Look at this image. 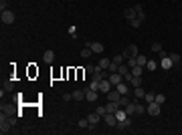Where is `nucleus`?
<instances>
[{
    "mask_svg": "<svg viewBox=\"0 0 182 135\" xmlns=\"http://www.w3.org/2000/svg\"><path fill=\"white\" fill-rule=\"evenodd\" d=\"M16 123V117H10V115H6V113H2L0 115V133H8L10 131V127Z\"/></svg>",
    "mask_w": 182,
    "mask_h": 135,
    "instance_id": "f257e3e1",
    "label": "nucleus"
},
{
    "mask_svg": "<svg viewBox=\"0 0 182 135\" xmlns=\"http://www.w3.org/2000/svg\"><path fill=\"white\" fill-rule=\"evenodd\" d=\"M138 54H140V52H138V46H136V45H130L128 48H126V50H124V56H126V61H130V59H136Z\"/></svg>",
    "mask_w": 182,
    "mask_h": 135,
    "instance_id": "f03ea898",
    "label": "nucleus"
},
{
    "mask_svg": "<svg viewBox=\"0 0 182 135\" xmlns=\"http://www.w3.org/2000/svg\"><path fill=\"white\" fill-rule=\"evenodd\" d=\"M0 18H2V22H4V24H12L16 16H14V12H12V10H2V16H0Z\"/></svg>",
    "mask_w": 182,
    "mask_h": 135,
    "instance_id": "7ed1b4c3",
    "label": "nucleus"
},
{
    "mask_svg": "<svg viewBox=\"0 0 182 135\" xmlns=\"http://www.w3.org/2000/svg\"><path fill=\"white\" fill-rule=\"evenodd\" d=\"M160 107H162L160 103H156V101H152V103H148V107H146V111H148L150 115H154V117H156V115H160Z\"/></svg>",
    "mask_w": 182,
    "mask_h": 135,
    "instance_id": "20e7f679",
    "label": "nucleus"
},
{
    "mask_svg": "<svg viewBox=\"0 0 182 135\" xmlns=\"http://www.w3.org/2000/svg\"><path fill=\"white\" fill-rule=\"evenodd\" d=\"M160 67H162L164 71H170V69L174 67V63H172L170 54H164V56H162V61H160Z\"/></svg>",
    "mask_w": 182,
    "mask_h": 135,
    "instance_id": "39448f33",
    "label": "nucleus"
},
{
    "mask_svg": "<svg viewBox=\"0 0 182 135\" xmlns=\"http://www.w3.org/2000/svg\"><path fill=\"white\" fill-rule=\"evenodd\" d=\"M103 121H105L109 127L117 125V117H115V113H105V115H103Z\"/></svg>",
    "mask_w": 182,
    "mask_h": 135,
    "instance_id": "423d86ee",
    "label": "nucleus"
},
{
    "mask_svg": "<svg viewBox=\"0 0 182 135\" xmlns=\"http://www.w3.org/2000/svg\"><path fill=\"white\" fill-rule=\"evenodd\" d=\"M111 87H113V85H111V81H109V79H103V81H101V85H99V93H105V95H107V93L111 91Z\"/></svg>",
    "mask_w": 182,
    "mask_h": 135,
    "instance_id": "0eeeda50",
    "label": "nucleus"
},
{
    "mask_svg": "<svg viewBox=\"0 0 182 135\" xmlns=\"http://www.w3.org/2000/svg\"><path fill=\"white\" fill-rule=\"evenodd\" d=\"M109 81H111L113 87H117V85L124 81V75H119V73H111V75H109Z\"/></svg>",
    "mask_w": 182,
    "mask_h": 135,
    "instance_id": "6e6552de",
    "label": "nucleus"
},
{
    "mask_svg": "<svg viewBox=\"0 0 182 135\" xmlns=\"http://www.w3.org/2000/svg\"><path fill=\"white\" fill-rule=\"evenodd\" d=\"M87 119H89V123H91V127H89V129H93V127L97 125V121L101 119V115H99V113L95 111V113H89V115H87Z\"/></svg>",
    "mask_w": 182,
    "mask_h": 135,
    "instance_id": "1a4fd4ad",
    "label": "nucleus"
},
{
    "mask_svg": "<svg viewBox=\"0 0 182 135\" xmlns=\"http://www.w3.org/2000/svg\"><path fill=\"white\" fill-rule=\"evenodd\" d=\"M119 97H122V93H119L117 89L107 93V101H117V103H119Z\"/></svg>",
    "mask_w": 182,
    "mask_h": 135,
    "instance_id": "9d476101",
    "label": "nucleus"
},
{
    "mask_svg": "<svg viewBox=\"0 0 182 135\" xmlns=\"http://www.w3.org/2000/svg\"><path fill=\"white\" fill-rule=\"evenodd\" d=\"M115 89L119 91L122 95H128V91H130V83H126V81H122V83H119V85H117Z\"/></svg>",
    "mask_w": 182,
    "mask_h": 135,
    "instance_id": "9b49d317",
    "label": "nucleus"
},
{
    "mask_svg": "<svg viewBox=\"0 0 182 135\" xmlns=\"http://www.w3.org/2000/svg\"><path fill=\"white\" fill-rule=\"evenodd\" d=\"M43 61H45V63H53V61H55V52H53V50H45V52H43Z\"/></svg>",
    "mask_w": 182,
    "mask_h": 135,
    "instance_id": "f8f14e48",
    "label": "nucleus"
},
{
    "mask_svg": "<svg viewBox=\"0 0 182 135\" xmlns=\"http://www.w3.org/2000/svg\"><path fill=\"white\" fill-rule=\"evenodd\" d=\"M124 14H126V18H128V20H134V18H136V8H134V6H130V8H126V12H124Z\"/></svg>",
    "mask_w": 182,
    "mask_h": 135,
    "instance_id": "ddd939ff",
    "label": "nucleus"
},
{
    "mask_svg": "<svg viewBox=\"0 0 182 135\" xmlns=\"http://www.w3.org/2000/svg\"><path fill=\"white\" fill-rule=\"evenodd\" d=\"M71 95H73V99H75V101H83V99H85V91H81V89L73 91Z\"/></svg>",
    "mask_w": 182,
    "mask_h": 135,
    "instance_id": "4468645a",
    "label": "nucleus"
},
{
    "mask_svg": "<svg viewBox=\"0 0 182 135\" xmlns=\"http://www.w3.org/2000/svg\"><path fill=\"white\" fill-rule=\"evenodd\" d=\"M130 71H132V75H134V77H142V73H144V67H140V65H134Z\"/></svg>",
    "mask_w": 182,
    "mask_h": 135,
    "instance_id": "2eb2a0df",
    "label": "nucleus"
},
{
    "mask_svg": "<svg viewBox=\"0 0 182 135\" xmlns=\"http://www.w3.org/2000/svg\"><path fill=\"white\" fill-rule=\"evenodd\" d=\"M130 125H132V119H130V117H126L124 121H117V127H119V129H128Z\"/></svg>",
    "mask_w": 182,
    "mask_h": 135,
    "instance_id": "dca6fc26",
    "label": "nucleus"
},
{
    "mask_svg": "<svg viewBox=\"0 0 182 135\" xmlns=\"http://www.w3.org/2000/svg\"><path fill=\"white\" fill-rule=\"evenodd\" d=\"M91 50H93V52H99V54H101V52H103L105 48H103V45H101V43H91Z\"/></svg>",
    "mask_w": 182,
    "mask_h": 135,
    "instance_id": "f3484780",
    "label": "nucleus"
},
{
    "mask_svg": "<svg viewBox=\"0 0 182 135\" xmlns=\"http://www.w3.org/2000/svg\"><path fill=\"white\" fill-rule=\"evenodd\" d=\"M144 95H146V91L142 89V87H136V89H134V99H144Z\"/></svg>",
    "mask_w": 182,
    "mask_h": 135,
    "instance_id": "a211bd4d",
    "label": "nucleus"
},
{
    "mask_svg": "<svg viewBox=\"0 0 182 135\" xmlns=\"http://www.w3.org/2000/svg\"><path fill=\"white\" fill-rule=\"evenodd\" d=\"M146 63H148V59H146L144 54H138V56H136V65H140V67H146Z\"/></svg>",
    "mask_w": 182,
    "mask_h": 135,
    "instance_id": "6ab92c4d",
    "label": "nucleus"
},
{
    "mask_svg": "<svg viewBox=\"0 0 182 135\" xmlns=\"http://www.w3.org/2000/svg\"><path fill=\"white\" fill-rule=\"evenodd\" d=\"M91 54H93V50H91V46H85V48H81V56H83V59H89Z\"/></svg>",
    "mask_w": 182,
    "mask_h": 135,
    "instance_id": "aec40b11",
    "label": "nucleus"
},
{
    "mask_svg": "<svg viewBox=\"0 0 182 135\" xmlns=\"http://www.w3.org/2000/svg\"><path fill=\"white\" fill-rule=\"evenodd\" d=\"M146 69H148V71H156V69H158V63H156V61H152V59H150V61H148V63H146Z\"/></svg>",
    "mask_w": 182,
    "mask_h": 135,
    "instance_id": "412c9836",
    "label": "nucleus"
},
{
    "mask_svg": "<svg viewBox=\"0 0 182 135\" xmlns=\"http://www.w3.org/2000/svg\"><path fill=\"white\" fill-rule=\"evenodd\" d=\"M130 69H132L130 65H119V69H117V73H119V75H128V73H130Z\"/></svg>",
    "mask_w": 182,
    "mask_h": 135,
    "instance_id": "4be33fe9",
    "label": "nucleus"
},
{
    "mask_svg": "<svg viewBox=\"0 0 182 135\" xmlns=\"http://www.w3.org/2000/svg\"><path fill=\"white\" fill-rule=\"evenodd\" d=\"M130 103H132V101H130V99H128L126 95H122V97H119V107H124V109H126V107H128Z\"/></svg>",
    "mask_w": 182,
    "mask_h": 135,
    "instance_id": "5701e85b",
    "label": "nucleus"
},
{
    "mask_svg": "<svg viewBox=\"0 0 182 135\" xmlns=\"http://www.w3.org/2000/svg\"><path fill=\"white\" fill-rule=\"evenodd\" d=\"M142 83H144V81H142V77H134V79H132V83H130V85H132V87H134V89H136V87H142Z\"/></svg>",
    "mask_w": 182,
    "mask_h": 135,
    "instance_id": "b1692460",
    "label": "nucleus"
},
{
    "mask_svg": "<svg viewBox=\"0 0 182 135\" xmlns=\"http://www.w3.org/2000/svg\"><path fill=\"white\" fill-rule=\"evenodd\" d=\"M124 61H126V56H124V54H115V56L111 59V63H115V65H122Z\"/></svg>",
    "mask_w": 182,
    "mask_h": 135,
    "instance_id": "393cba45",
    "label": "nucleus"
},
{
    "mask_svg": "<svg viewBox=\"0 0 182 135\" xmlns=\"http://www.w3.org/2000/svg\"><path fill=\"white\" fill-rule=\"evenodd\" d=\"M109 65H111V61H109V59H101V61L97 63V67H101V69H107Z\"/></svg>",
    "mask_w": 182,
    "mask_h": 135,
    "instance_id": "a878e982",
    "label": "nucleus"
},
{
    "mask_svg": "<svg viewBox=\"0 0 182 135\" xmlns=\"http://www.w3.org/2000/svg\"><path fill=\"white\" fill-rule=\"evenodd\" d=\"M144 99H146V103H152V101L156 99V93H152V91H148V93L144 95Z\"/></svg>",
    "mask_w": 182,
    "mask_h": 135,
    "instance_id": "bb28decb",
    "label": "nucleus"
},
{
    "mask_svg": "<svg viewBox=\"0 0 182 135\" xmlns=\"http://www.w3.org/2000/svg\"><path fill=\"white\" fill-rule=\"evenodd\" d=\"M154 101H156V103H160V105H164V103H166V95H162V93H158Z\"/></svg>",
    "mask_w": 182,
    "mask_h": 135,
    "instance_id": "cd10ccee",
    "label": "nucleus"
},
{
    "mask_svg": "<svg viewBox=\"0 0 182 135\" xmlns=\"http://www.w3.org/2000/svg\"><path fill=\"white\" fill-rule=\"evenodd\" d=\"M79 127H85V129H87V127H91L89 119H87V117H83V119H79Z\"/></svg>",
    "mask_w": 182,
    "mask_h": 135,
    "instance_id": "c85d7f7f",
    "label": "nucleus"
},
{
    "mask_svg": "<svg viewBox=\"0 0 182 135\" xmlns=\"http://www.w3.org/2000/svg\"><path fill=\"white\" fill-rule=\"evenodd\" d=\"M99 85H101V81H95V79H93V81L89 83V89H93V91H99Z\"/></svg>",
    "mask_w": 182,
    "mask_h": 135,
    "instance_id": "c756f323",
    "label": "nucleus"
},
{
    "mask_svg": "<svg viewBox=\"0 0 182 135\" xmlns=\"http://www.w3.org/2000/svg\"><path fill=\"white\" fill-rule=\"evenodd\" d=\"M130 24H132L134 28H140V26H142V20H140V18H134V20H130Z\"/></svg>",
    "mask_w": 182,
    "mask_h": 135,
    "instance_id": "7c9ffc66",
    "label": "nucleus"
},
{
    "mask_svg": "<svg viewBox=\"0 0 182 135\" xmlns=\"http://www.w3.org/2000/svg\"><path fill=\"white\" fill-rule=\"evenodd\" d=\"M95 71H97V67H93V65H87V67H85V73H89V75H95Z\"/></svg>",
    "mask_w": 182,
    "mask_h": 135,
    "instance_id": "2f4dec72",
    "label": "nucleus"
},
{
    "mask_svg": "<svg viewBox=\"0 0 182 135\" xmlns=\"http://www.w3.org/2000/svg\"><path fill=\"white\" fill-rule=\"evenodd\" d=\"M170 59H172V63H174V65H178V63H180V54H176V52H172V54H170Z\"/></svg>",
    "mask_w": 182,
    "mask_h": 135,
    "instance_id": "473e14b6",
    "label": "nucleus"
},
{
    "mask_svg": "<svg viewBox=\"0 0 182 135\" xmlns=\"http://www.w3.org/2000/svg\"><path fill=\"white\" fill-rule=\"evenodd\" d=\"M117 69H119V65H115V63H111V65L107 67V71H109V73H117Z\"/></svg>",
    "mask_w": 182,
    "mask_h": 135,
    "instance_id": "72a5a7b5",
    "label": "nucleus"
},
{
    "mask_svg": "<svg viewBox=\"0 0 182 135\" xmlns=\"http://www.w3.org/2000/svg\"><path fill=\"white\" fill-rule=\"evenodd\" d=\"M4 89L12 91V89H14V81H6V83H4Z\"/></svg>",
    "mask_w": 182,
    "mask_h": 135,
    "instance_id": "f704fd0d",
    "label": "nucleus"
},
{
    "mask_svg": "<svg viewBox=\"0 0 182 135\" xmlns=\"http://www.w3.org/2000/svg\"><path fill=\"white\" fill-rule=\"evenodd\" d=\"M152 50H154V52H160V50H162V45H160V43H154V45H152Z\"/></svg>",
    "mask_w": 182,
    "mask_h": 135,
    "instance_id": "c9c22d12",
    "label": "nucleus"
},
{
    "mask_svg": "<svg viewBox=\"0 0 182 135\" xmlns=\"http://www.w3.org/2000/svg\"><path fill=\"white\" fill-rule=\"evenodd\" d=\"M95 111H97V113H99V115H101V117H103V115H105V113H107V109H105V107H103V105H101V107H97V109H95Z\"/></svg>",
    "mask_w": 182,
    "mask_h": 135,
    "instance_id": "e433bc0d",
    "label": "nucleus"
},
{
    "mask_svg": "<svg viewBox=\"0 0 182 135\" xmlns=\"http://www.w3.org/2000/svg\"><path fill=\"white\" fill-rule=\"evenodd\" d=\"M134 8H136V16L140 14V12H144V6H142V4H136Z\"/></svg>",
    "mask_w": 182,
    "mask_h": 135,
    "instance_id": "4c0bfd02",
    "label": "nucleus"
},
{
    "mask_svg": "<svg viewBox=\"0 0 182 135\" xmlns=\"http://www.w3.org/2000/svg\"><path fill=\"white\" fill-rule=\"evenodd\" d=\"M6 6H8V2L6 0H0V10H8Z\"/></svg>",
    "mask_w": 182,
    "mask_h": 135,
    "instance_id": "58836bf2",
    "label": "nucleus"
},
{
    "mask_svg": "<svg viewBox=\"0 0 182 135\" xmlns=\"http://www.w3.org/2000/svg\"><path fill=\"white\" fill-rule=\"evenodd\" d=\"M69 99H73V95H69V93H65V95H63V101H69Z\"/></svg>",
    "mask_w": 182,
    "mask_h": 135,
    "instance_id": "ea45409f",
    "label": "nucleus"
},
{
    "mask_svg": "<svg viewBox=\"0 0 182 135\" xmlns=\"http://www.w3.org/2000/svg\"><path fill=\"white\" fill-rule=\"evenodd\" d=\"M136 18H140V20H142V22H144V20H146V14H144V12H140V14H138Z\"/></svg>",
    "mask_w": 182,
    "mask_h": 135,
    "instance_id": "a19ab883",
    "label": "nucleus"
}]
</instances>
